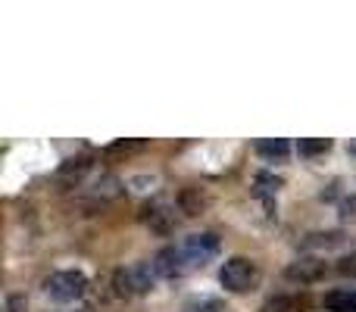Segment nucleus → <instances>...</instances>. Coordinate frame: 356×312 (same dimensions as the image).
<instances>
[{"label": "nucleus", "mask_w": 356, "mask_h": 312, "mask_svg": "<svg viewBox=\"0 0 356 312\" xmlns=\"http://www.w3.org/2000/svg\"><path fill=\"white\" fill-rule=\"evenodd\" d=\"M10 312H25V297H10Z\"/></svg>", "instance_id": "f3484780"}, {"label": "nucleus", "mask_w": 356, "mask_h": 312, "mask_svg": "<svg viewBox=\"0 0 356 312\" xmlns=\"http://www.w3.org/2000/svg\"><path fill=\"white\" fill-rule=\"evenodd\" d=\"M272 190H278V178H272V175H257V194L266 197V194H272Z\"/></svg>", "instance_id": "2eb2a0df"}, {"label": "nucleus", "mask_w": 356, "mask_h": 312, "mask_svg": "<svg viewBox=\"0 0 356 312\" xmlns=\"http://www.w3.org/2000/svg\"><path fill=\"white\" fill-rule=\"evenodd\" d=\"M257 150H259V156H266V159H284L291 147L284 138H269V141H259Z\"/></svg>", "instance_id": "9d476101"}, {"label": "nucleus", "mask_w": 356, "mask_h": 312, "mask_svg": "<svg viewBox=\"0 0 356 312\" xmlns=\"http://www.w3.org/2000/svg\"><path fill=\"white\" fill-rule=\"evenodd\" d=\"M257 281H259V265L247 256L225 259L219 269V284L225 290H232V294H247V290L257 288Z\"/></svg>", "instance_id": "f257e3e1"}, {"label": "nucleus", "mask_w": 356, "mask_h": 312, "mask_svg": "<svg viewBox=\"0 0 356 312\" xmlns=\"http://www.w3.org/2000/svg\"><path fill=\"white\" fill-rule=\"evenodd\" d=\"M88 288V278L81 272H54V275L44 281V294L56 303H75L81 300Z\"/></svg>", "instance_id": "7ed1b4c3"}, {"label": "nucleus", "mask_w": 356, "mask_h": 312, "mask_svg": "<svg viewBox=\"0 0 356 312\" xmlns=\"http://www.w3.org/2000/svg\"><path fill=\"white\" fill-rule=\"evenodd\" d=\"M353 150H356V147H353Z\"/></svg>", "instance_id": "a211bd4d"}, {"label": "nucleus", "mask_w": 356, "mask_h": 312, "mask_svg": "<svg viewBox=\"0 0 356 312\" xmlns=\"http://www.w3.org/2000/svg\"><path fill=\"white\" fill-rule=\"evenodd\" d=\"M138 150H144V141H116V144H110V147L104 150L106 156H129V154H138Z\"/></svg>", "instance_id": "f8f14e48"}, {"label": "nucleus", "mask_w": 356, "mask_h": 312, "mask_svg": "<svg viewBox=\"0 0 356 312\" xmlns=\"http://www.w3.org/2000/svg\"><path fill=\"white\" fill-rule=\"evenodd\" d=\"M156 269L147 263H135L129 269H116L113 272V290L116 297H135V294H147L154 288Z\"/></svg>", "instance_id": "f03ea898"}, {"label": "nucleus", "mask_w": 356, "mask_h": 312, "mask_svg": "<svg viewBox=\"0 0 356 312\" xmlns=\"http://www.w3.org/2000/svg\"><path fill=\"white\" fill-rule=\"evenodd\" d=\"M154 269H156V275H163V278L184 275L188 263H184V256H181V247H166V250H160L154 259Z\"/></svg>", "instance_id": "423d86ee"}, {"label": "nucleus", "mask_w": 356, "mask_h": 312, "mask_svg": "<svg viewBox=\"0 0 356 312\" xmlns=\"http://www.w3.org/2000/svg\"><path fill=\"white\" fill-rule=\"evenodd\" d=\"M297 309V300H291V297H275V300H269L263 306V312H294Z\"/></svg>", "instance_id": "4468645a"}, {"label": "nucleus", "mask_w": 356, "mask_h": 312, "mask_svg": "<svg viewBox=\"0 0 356 312\" xmlns=\"http://www.w3.org/2000/svg\"><path fill=\"white\" fill-rule=\"evenodd\" d=\"M328 147H332V141H328V138H300V144H297V150H300L303 156L325 154Z\"/></svg>", "instance_id": "9b49d317"}, {"label": "nucleus", "mask_w": 356, "mask_h": 312, "mask_svg": "<svg viewBox=\"0 0 356 312\" xmlns=\"http://www.w3.org/2000/svg\"><path fill=\"white\" fill-rule=\"evenodd\" d=\"M141 222L156 234H169L172 231V213H166V206L160 203H150V206L141 209Z\"/></svg>", "instance_id": "0eeeda50"}, {"label": "nucleus", "mask_w": 356, "mask_h": 312, "mask_svg": "<svg viewBox=\"0 0 356 312\" xmlns=\"http://www.w3.org/2000/svg\"><path fill=\"white\" fill-rule=\"evenodd\" d=\"M328 312H356V290H334L325 297Z\"/></svg>", "instance_id": "1a4fd4ad"}, {"label": "nucleus", "mask_w": 356, "mask_h": 312, "mask_svg": "<svg viewBox=\"0 0 356 312\" xmlns=\"http://www.w3.org/2000/svg\"><path fill=\"white\" fill-rule=\"evenodd\" d=\"M203 206H207V194H203L200 188H184L181 194H178V209H181L184 215L203 213Z\"/></svg>", "instance_id": "6e6552de"}, {"label": "nucleus", "mask_w": 356, "mask_h": 312, "mask_svg": "<svg viewBox=\"0 0 356 312\" xmlns=\"http://www.w3.org/2000/svg\"><path fill=\"white\" fill-rule=\"evenodd\" d=\"M181 256L188 263V269L207 265L213 256H219V238L216 234H191L181 244Z\"/></svg>", "instance_id": "20e7f679"}, {"label": "nucleus", "mask_w": 356, "mask_h": 312, "mask_svg": "<svg viewBox=\"0 0 356 312\" xmlns=\"http://www.w3.org/2000/svg\"><path fill=\"white\" fill-rule=\"evenodd\" d=\"M284 278L294 284H316L319 278H325V263H322V259H313V256L294 259V263L284 269Z\"/></svg>", "instance_id": "39448f33"}, {"label": "nucleus", "mask_w": 356, "mask_h": 312, "mask_svg": "<svg viewBox=\"0 0 356 312\" xmlns=\"http://www.w3.org/2000/svg\"><path fill=\"white\" fill-rule=\"evenodd\" d=\"M338 272H341L344 278H356V253H350V256L341 259V263H338Z\"/></svg>", "instance_id": "dca6fc26"}, {"label": "nucleus", "mask_w": 356, "mask_h": 312, "mask_svg": "<svg viewBox=\"0 0 356 312\" xmlns=\"http://www.w3.org/2000/svg\"><path fill=\"white\" fill-rule=\"evenodd\" d=\"M88 169H91V159H88V156H79V159H69V163L60 169V175H63V178H72V175L79 178V175H85Z\"/></svg>", "instance_id": "ddd939ff"}]
</instances>
